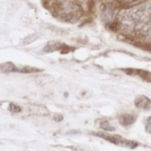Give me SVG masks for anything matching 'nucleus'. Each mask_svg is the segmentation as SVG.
I'll list each match as a JSON object with an SVG mask.
<instances>
[{
	"mask_svg": "<svg viewBox=\"0 0 151 151\" xmlns=\"http://www.w3.org/2000/svg\"><path fill=\"white\" fill-rule=\"evenodd\" d=\"M150 14L149 4H142L137 7H134L129 10H124L120 13V25L126 31H132L133 29L143 25L146 27L145 23Z\"/></svg>",
	"mask_w": 151,
	"mask_h": 151,
	"instance_id": "f257e3e1",
	"label": "nucleus"
},
{
	"mask_svg": "<svg viewBox=\"0 0 151 151\" xmlns=\"http://www.w3.org/2000/svg\"><path fill=\"white\" fill-rule=\"evenodd\" d=\"M93 135L98 136L100 138H103L104 140L109 141V142L113 143V144H115V145L125 146V147H128V148H130V149L138 147V145H139L138 142H136V141L124 139V138H122L119 135H107V134L100 133V132H95L93 133Z\"/></svg>",
	"mask_w": 151,
	"mask_h": 151,
	"instance_id": "f03ea898",
	"label": "nucleus"
},
{
	"mask_svg": "<svg viewBox=\"0 0 151 151\" xmlns=\"http://www.w3.org/2000/svg\"><path fill=\"white\" fill-rule=\"evenodd\" d=\"M134 104L137 108L139 109H143V110H148L150 108V105H151V101L148 97L146 96H138L137 98L135 99L134 101Z\"/></svg>",
	"mask_w": 151,
	"mask_h": 151,
	"instance_id": "7ed1b4c3",
	"label": "nucleus"
},
{
	"mask_svg": "<svg viewBox=\"0 0 151 151\" xmlns=\"http://www.w3.org/2000/svg\"><path fill=\"white\" fill-rule=\"evenodd\" d=\"M114 15H115V9L111 5H106L102 9V17L106 22H111L114 19Z\"/></svg>",
	"mask_w": 151,
	"mask_h": 151,
	"instance_id": "20e7f679",
	"label": "nucleus"
},
{
	"mask_svg": "<svg viewBox=\"0 0 151 151\" xmlns=\"http://www.w3.org/2000/svg\"><path fill=\"white\" fill-rule=\"evenodd\" d=\"M1 73L3 74H8V73H15V72H20L21 70L18 69L17 67H15V65L11 64V63H5V64H2L0 67Z\"/></svg>",
	"mask_w": 151,
	"mask_h": 151,
	"instance_id": "39448f33",
	"label": "nucleus"
},
{
	"mask_svg": "<svg viewBox=\"0 0 151 151\" xmlns=\"http://www.w3.org/2000/svg\"><path fill=\"white\" fill-rule=\"evenodd\" d=\"M134 121H135V117L130 115V114H124V115H122L119 118V123L122 126H125V127L132 125Z\"/></svg>",
	"mask_w": 151,
	"mask_h": 151,
	"instance_id": "423d86ee",
	"label": "nucleus"
},
{
	"mask_svg": "<svg viewBox=\"0 0 151 151\" xmlns=\"http://www.w3.org/2000/svg\"><path fill=\"white\" fill-rule=\"evenodd\" d=\"M100 127H101L105 131H110V132L115 131V128H114L113 126H111L110 123H109L108 121H106V120H103V121H101V122H100Z\"/></svg>",
	"mask_w": 151,
	"mask_h": 151,
	"instance_id": "0eeeda50",
	"label": "nucleus"
},
{
	"mask_svg": "<svg viewBox=\"0 0 151 151\" xmlns=\"http://www.w3.org/2000/svg\"><path fill=\"white\" fill-rule=\"evenodd\" d=\"M8 110L12 112V113H19V112L21 111V108L19 106H17L16 104H9V107H8Z\"/></svg>",
	"mask_w": 151,
	"mask_h": 151,
	"instance_id": "6e6552de",
	"label": "nucleus"
},
{
	"mask_svg": "<svg viewBox=\"0 0 151 151\" xmlns=\"http://www.w3.org/2000/svg\"><path fill=\"white\" fill-rule=\"evenodd\" d=\"M36 38H37V35H29V36H27V37L24 38V40H23L22 45H27V43L32 42V41H33V40H35Z\"/></svg>",
	"mask_w": 151,
	"mask_h": 151,
	"instance_id": "1a4fd4ad",
	"label": "nucleus"
},
{
	"mask_svg": "<svg viewBox=\"0 0 151 151\" xmlns=\"http://www.w3.org/2000/svg\"><path fill=\"white\" fill-rule=\"evenodd\" d=\"M146 132L151 134V117L147 119V125H146Z\"/></svg>",
	"mask_w": 151,
	"mask_h": 151,
	"instance_id": "9d476101",
	"label": "nucleus"
},
{
	"mask_svg": "<svg viewBox=\"0 0 151 151\" xmlns=\"http://www.w3.org/2000/svg\"><path fill=\"white\" fill-rule=\"evenodd\" d=\"M63 119H64V117H63V115H60V114H55L53 115V120L55 122H60V121H63Z\"/></svg>",
	"mask_w": 151,
	"mask_h": 151,
	"instance_id": "9b49d317",
	"label": "nucleus"
},
{
	"mask_svg": "<svg viewBox=\"0 0 151 151\" xmlns=\"http://www.w3.org/2000/svg\"><path fill=\"white\" fill-rule=\"evenodd\" d=\"M81 132L80 131H77V130H72V131H69V132H67V134H80Z\"/></svg>",
	"mask_w": 151,
	"mask_h": 151,
	"instance_id": "f8f14e48",
	"label": "nucleus"
},
{
	"mask_svg": "<svg viewBox=\"0 0 151 151\" xmlns=\"http://www.w3.org/2000/svg\"><path fill=\"white\" fill-rule=\"evenodd\" d=\"M124 1H132V0H124Z\"/></svg>",
	"mask_w": 151,
	"mask_h": 151,
	"instance_id": "ddd939ff",
	"label": "nucleus"
}]
</instances>
